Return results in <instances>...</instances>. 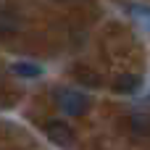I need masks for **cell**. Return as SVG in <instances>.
<instances>
[{
	"instance_id": "cell-1",
	"label": "cell",
	"mask_w": 150,
	"mask_h": 150,
	"mask_svg": "<svg viewBox=\"0 0 150 150\" xmlns=\"http://www.w3.org/2000/svg\"><path fill=\"white\" fill-rule=\"evenodd\" d=\"M55 103L71 119H79V116H84L90 111V98L84 92H79V90H71V87H58L55 90Z\"/></svg>"
},
{
	"instance_id": "cell-2",
	"label": "cell",
	"mask_w": 150,
	"mask_h": 150,
	"mask_svg": "<svg viewBox=\"0 0 150 150\" xmlns=\"http://www.w3.org/2000/svg\"><path fill=\"white\" fill-rule=\"evenodd\" d=\"M45 132H47V137H50L58 148H71V145H74V129H71L66 121H50Z\"/></svg>"
},
{
	"instance_id": "cell-3",
	"label": "cell",
	"mask_w": 150,
	"mask_h": 150,
	"mask_svg": "<svg viewBox=\"0 0 150 150\" xmlns=\"http://www.w3.org/2000/svg\"><path fill=\"white\" fill-rule=\"evenodd\" d=\"M127 13L142 32L150 34V5H145V3H127Z\"/></svg>"
},
{
	"instance_id": "cell-4",
	"label": "cell",
	"mask_w": 150,
	"mask_h": 150,
	"mask_svg": "<svg viewBox=\"0 0 150 150\" xmlns=\"http://www.w3.org/2000/svg\"><path fill=\"white\" fill-rule=\"evenodd\" d=\"M11 74H16L21 79H37V76H42V66L29 63V61H18V63H11Z\"/></svg>"
},
{
	"instance_id": "cell-5",
	"label": "cell",
	"mask_w": 150,
	"mask_h": 150,
	"mask_svg": "<svg viewBox=\"0 0 150 150\" xmlns=\"http://www.w3.org/2000/svg\"><path fill=\"white\" fill-rule=\"evenodd\" d=\"M140 84H142V79L137 74H124V76H119V82L113 84V90L116 92H134Z\"/></svg>"
},
{
	"instance_id": "cell-6",
	"label": "cell",
	"mask_w": 150,
	"mask_h": 150,
	"mask_svg": "<svg viewBox=\"0 0 150 150\" xmlns=\"http://www.w3.org/2000/svg\"><path fill=\"white\" fill-rule=\"evenodd\" d=\"M132 129L137 132V134H148L150 132V116H132Z\"/></svg>"
}]
</instances>
